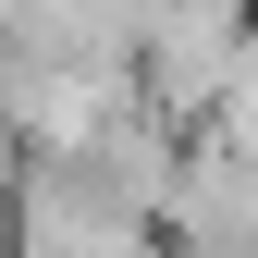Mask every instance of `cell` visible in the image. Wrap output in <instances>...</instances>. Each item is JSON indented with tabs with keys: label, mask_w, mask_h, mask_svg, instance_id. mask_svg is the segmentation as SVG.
Masks as SVG:
<instances>
[{
	"label": "cell",
	"mask_w": 258,
	"mask_h": 258,
	"mask_svg": "<svg viewBox=\"0 0 258 258\" xmlns=\"http://www.w3.org/2000/svg\"><path fill=\"white\" fill-rule=\"evenodd\" d=\"M0 246L13 258H172L148 209H123L86 160H25L13 209H0Z\"/></svg>",
	"instance_id": "obj_1"
},
{
	"label": "cell",
	"mask_w": 258,
	"mask_h": 258,
	"mask_svg": "<svg viewBox=\"0 0 258 258\" xmlns=\"http://www.w3.org/2000/svg\"><path fill=\"white\" fill-rule=\"evenodd\" d=\"M160 246L172 258H258V160L184 136L172 184H160Z\"/></svg>",
	"instance_id": "obj_2"
}]
</instances>
